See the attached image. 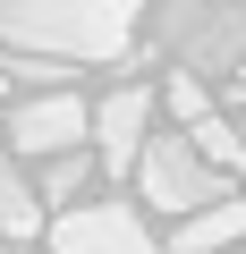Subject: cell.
Segmentation results:
<instances>
[{"label":"cell","mask_w":246,"mask_h":254,"mask_svg":"<svg viewBox=\"0 0 246 254\" xmlns=\"http://www.w3.org/2000/svg\"><path fill=\"white\" fill-rule=\"evenodd\" d=\"M229 246H246V195H229V203L170 229V254H229Z\"/></svg>","instance_id":"ba28073f"},{"label":"cell","mask_w":246,"mask_h":254,"mask_svg":"<svg viewBox=\"0 0 246 254\" xmlns=\"http://www.w3.org/2000/svg\"><path fill=\"white\" fill-rule=\"evenodd\" d=\"M34 237H51V212H43L34 178L17 170V153L0 144V246H34Z\"/></svg>","instance_id":"52a82bcc"},{"label":"cell","mask_w":246,"mask_h":254,"mask_svg":"<svg viewBox=\"0 0 246 254\" xmlns=\"http://www.w3.org/2000/svg\"><path fill=\"white\" fill-rule=\"evenodd\" d=\"M162 102H170V119H178V136H195V127L212 119V85H204V76H170Z\"/></svg>","instance_id":"8fae6325"},{"label":"cell","mask_w":246,"mask_h":254,"mask_svg":"<svg viewBox=\"0 0 246 254\" xmlns=\"http://www.w3.org/2000/svg\"><path fill=\"white\" fill-rule=\"evenodd\" d=\"M238 136H246V110H238Z\"/></svg>","instance_id":"5bb4252c"},{"label":"cell","mask_w":246,"mask_h":254,"mask_svg":"<svg viewBox=\"0 0 246 254\" xmlns=\"http://www.w3.org/2000/svg\"><path fill=\"white\" fill-rule=\"evenodd\" d=\"M195 153H204L221 178H238V170H246V136H238V119H204V127H195Z\"/></svg>","instance_id":"30bf717a"},{"label":"cell","mask_w":246,"mask_h":254,"mask_svg":"<svg viewBox=\"0 0 246 254\" xmlns=\"http://www.w3.org/2000/svg\"><path fill=\"white\" fill-rule=\"evenodd\" d=\"M0 110H9V76H0Z\"/></svg>","instance_id":"4fadbf2b"},{"label":"cell","mask_w":246,"mask_h":254,"mask_svg":"<svg viewBox=\"0 0 246 254\" xmlns=\"http://www.w3.org/2000/svg\"><path fill=\"white\" fill-rule=\"evenodd\" d=\"M0 51H34L60 68H110L136 51V9L128 0H0Z\"/></svg>","instance_id":"6da1fadb"},{"label":"cell","mask_w":246,"mask_h":254,"mask_svg":"<svg viewBox=\"0 0 246 254\" xmlns=\"http://www.w3.org/2000/svg\"><path fill=\"white\" fill-rule=\"evenodd\" d=\"M102 178V153L85 144V153H60V161H43V178H34V195H43V212L60 220V212H85V187Z\"/></svg>","instance_id":"9c48e42d"},{"label":"cell","mask_w":246,"mask_h":254,"mask_svg":"<svg viewBox=\"0 0 246 254\" xmlns=\"http://www.w3.org/2000/svg\"><path fill=\"white\" fill-rule=\"evenodd\" d=\"M9 144L17 161H60V153H85L93 144V102L68 85V93H26V102H9Z\"/></svg>","instance_id":"277c9868"},{"label":"cell","mask_w":246,"mask_h":254,"mask_svg":"<svg viewBox=\"0 0 246 254\" xmlns=\"http://www.w3.org/2000/svg\"><path fill=\"white\" fill-rule=\"evenodd\" d=\"M51 254H170L128 203H85L51 220Z\"/></svg>","instance_id":"5b68a950"},{"label":"cell","mask_w":246,"mask_h":254,"mask_svg":"<svg viewBox=\"0 0 246 254\" xmlns=\"http://www.w3.org/2000/svg\"><path fill=\"white\" fill-rule=\"evenodd\" d=\"M0 254H43V246H0Z\"/></svg>","instance_id":"7c38bea8"},{"label":"cell","mask_w":246,"mask_h":254,"mask_svg":"<svg viewBox=\"0 0 246 254\" xmlns=\"http://www.w3.org/2000/svg\"><path fill=\"white\" fill-rule=\"evenodd\" d=\"M136 195H145L153 212H170V220H195V212L229 203L238 187L195 153V136H153V144H145V161H136Z\"/></svg>","instance_id":"3957f363"},{"label":"cell","mask_w":246,"mask_h":254,"mask_svg":"<svg viewBox=\"0 0 246 254\" xmlns=\"http://www.w3.org/2000/svg\"><path fill=\"white\" fill-rule=\"evenodd\" d=\"M153 51L178 76H238L246 68V0H170L153 17Z\"/></svg>","instance_id":"7a4b0ae2"},{"label":"cell","mask_w":246,"mask_h":254,"mask_svg":"<svg viewBox=\"0 0 246 254\" xmlns=\"http://www.w3.org/2000/svg\"><path fill=\"white\" fill-rule=\"evenodd\" d=\"M145 144H153V85H119V93H102L93 102V153H102V170L110 178H128L136 161H145Z\"/></svg>","instance_id":"8992f818"}]
</instances>
